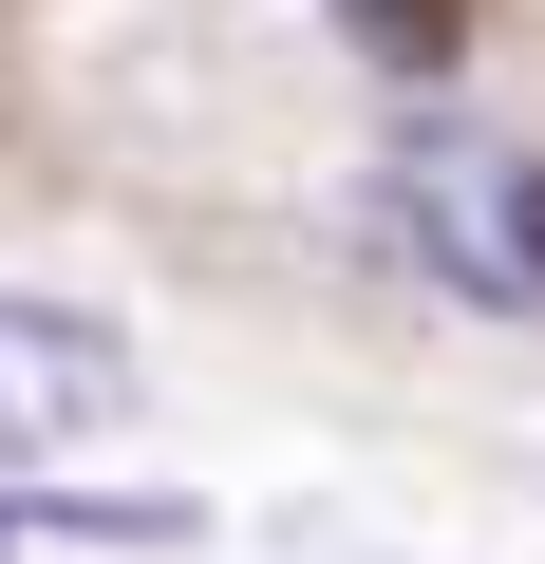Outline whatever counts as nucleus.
Returning a JSON list of instances; mask_svg holds the SVG:
<instances>
[{
  "mask_svg": "<svg viewBox=\"0 0 545 564\" xmlns=\"http://www.w3.org/2000/svg\"><path fill=\"white\" fill-rule=\"evenodd\" d=\"M508 263H526V302H545V170H508Z\"/></svg>",
  "mask_w": 545,
  "mask_h": 564,
  "instance_id": "3",
  "label": "nucleus"
},
{
  "mask_svg": "<svg viewBox=\"0 0 545 564\" xmlns=\"http://www.w3.org/2000/svg\"><path fill=\"white\" fill-rule=\"evenodd\" d=\"M132 339L95 321V302H0V508H39L76 452H113L132 433Z\"/></svg>",
  "mask_w": 545,
  "mask_h": 564,
  "instance_id": "1",
  "label": "nucleus"
},
{
  "mask_svg": "<svg viewBox=\"0 0 545 564\" xmlns=\"http://www.w3.org/2000/svg\"><path fill=\"white\" fill-rule=\"evenodd\" d=\"M339 20L377 39V76H451V39H470V0H339Z\"/></svg>",
  "mask_w": 545,
  "mask_h": 564,
  "instance_id": "2",
  "label": "nucleus"
}]
</instances>
